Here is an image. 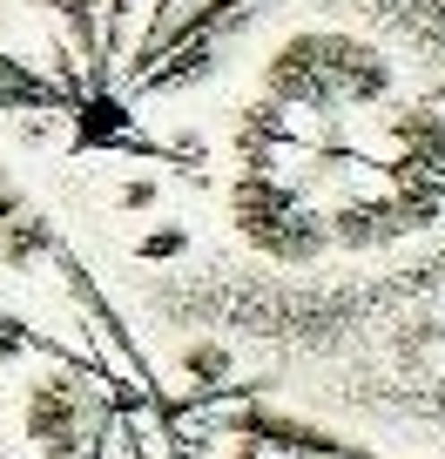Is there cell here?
Returning a JSON list of instances; mask_svg holds the SVG:
<instances>
[{"instance_id": "obj_1", "label": "cell", "mask_w": 445, "mask_h": 459, "mask_svg": "<svg viewBox=\"0 0 445 459\" xmlns=\"http://www.w3.org/2000/svg\"><path fill=\"white\" fill-rule=\"evenodd\" d=\"M391 88V61L358 34H290L263 74L270 108H358Z\"/></svg>"}, {"instance_id": "obj_2", "label": "cell", "mask_w": 445, "mask_h": 459, "mask_svg": "<svg viewBox=\"0 0 445 459\" xmlns=\"http://www.w3.org/2000/svg\"><path fill=\"white\" fill-rule=\"evenodd\" d=\"M244 7H257V0H196L189 14H169V28L129 55V82H142V88H175V82H183V68H189V55H196L202 41H216V34L230 28Z\"/></svg>"}, {"instance_id": "obj_3", "label": "cell", "mask_w": 445, "mask_h": 459, "mask_svg": "<svg viewBox=\"0 0 445 459\" xmlns=\"http://www.w3.org/2000/svg\"><path fill=\"white\" fill-rule=\"evenodd\" d=\"M236 230H244L257 250H270V257H317V250H324V230L277 183H250L244 196H236Z\"/></svg>"}, {"instance_id": "obj_4", "label": "cell", "mask_w": 445, "mask_h": 459, "mask_svg": "<svg viewBox=\"0 0 445 459\" xmlns=\"http://www.w3.org/2000/svg\"><path fill=\"white\" fill-rule=\"evenodd\" d=\"M236 439H250L257 453H304V459H372L358 439H338V432H324L317 419H290V412H270V405H250V412H236Z\"/></svg>"}, {"instance_id": "obj_5", "label": "cell", "mask_w": 445, "mask_h": 459, "mask_svg": "<svg viewBox=\"0 0 445 459\" xmlns=\"http://www.w3.org/2000/svg\"><path fill=\"white\" fill-rule=\"evenodd\" d=\"M55 250H61V237H55V223H47V210L0 169V264L34 271V264H47Z\"/></svg>"}, {"instance_id": "obj_6", "label": "cell", "mask_w": 445, "mask_h": 459, "mask_svg": "<svg viewBox=\"0 0 445 459\" xmlns=\"http://www.w3.org/2000/svg\"><path fill=\"white\" fill-rule=\"evenodd\" d=\"M28 351H55V344H47L41 331H34L28 317L14 311V304H0V365H14V359H28Z\"/></svg>"}, {"instance_id": "obj_7", "label": "cell", "mask_w": 445, "mask_h": 459, "mask_svg": "<svg viewBox=\"0 0 445 459\" xmlns=\"http://www.w3.org/2000/svg\"><path fill=\"white\" fill-rule=\"evenodd\" d=\"M55 7H61V21H68L74 48H81V55H101V7L95 0H55Z\"/></svg>"}, {"instance_id": "obj_8", "label": "cell", "mask_w": 445, "mask_h": 459, "mask_svg": "<svg viewBox=\"0 0 445 459\" xmlns=\"http://www.w3.org/2000/svg\"><path fill=\"white\" fill-rule=\"evenodd\" d=\"M55 101H68V88H55V82H41V88L0 82V108H55Z\"/></svg>"}, {"instance_id": "obj_9", "label": "cell", "mask_w": 445, "mask_h": 459, "mask_svg": "<svg viewBox=\"0 0 445 459\" xmlns=\"http://www.w3.org/2000/svg\"><path fill=\"white\" fill-rule=\"evenodd\" d=\"M129 7H135V0H108V21H101V55L122 41V21H129Z\"/></svg>"}, {"instance_id": "obj_10", "label": "cell", "mask_w": 445, "mask_h": 459, "mask_svg": "<svg viewBox=\"0 0 445 459\" xmlns=\"http://www.w3.org/2000/svg\"><path fill=\"white\" fill-rule=\"evenodd\" d=\"M183 365H189V372L202 378V385H210V378H223V351H210V344H202V351H189Z\"/></svg>"}, {"instance_id": "obj_11", "label": "cell", "mask_w": 445, "mask_h": 459, "mask_svg": "<svg viewBox=\"0 0 445 459\" xmlns=\"http://www.w3.org/2000/svg\"><path fill=\"white\" fill-rule=\"evenodd\" d=\"M175 7H183V0H156V21H149V34H142V41H156V34L169 28V14H175Z\"/></svg>"}, {"instance_id": "obj_12", "label": "cell", "mask_w": 445, "mask_h": 459, "mask_svg": "<svg viewBox=\"0 0 445 459\" xmlns=\"http://www.w3.org/2000/svg\"><path fill=\"white\" fill-rule=\"evenodd\" d=\"M230 459H263V453H257L250 439H236V453H230Z\"/></svg>"}, {"instance_id": "obj_13", "label": "cell", "mask_w": 445, "mask_h": 459, "mask_svg": "<svg viewBox=\"0 0 445 459\" xmlns=\"http://www.w3.org/2000/svg\"><path fill=\"white\" fill-rule=\"evenodd\" d=\"M21 7H41V14H61V7H55V0H21Z\"/></svg>"}]
</instances>
